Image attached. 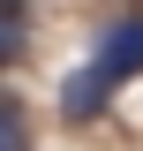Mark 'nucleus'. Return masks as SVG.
<instances>
[{"label":"nucleus","mask_w":143,"mask_h":151,"mask_svg":"<svg viewBox=\"0 0 143 151\" xmlns=\"http://www.w3.org/2000/svg\"><path fill=\"white\" fill-rule=\"evenodd\" d=\"M106 98H113L106 76H98V68H75L68 91H60V113H68V121H90V113H106Z\"/></svg>","instance_id":"2"},{"label":"nucleus","mask_w":143,"mask_h":151,"mask_svg":"<svg viewBox=\"0 0 143 151\" xmlns=\"http://www.w3.org/2000/svg\"><path fill=\"white\" fill-rule=\"evenodd\" d=\"M90 68L106 76V83H128V76H143V15L113 23V30L98 38V53H90Z\"/></svg>","instance_id":"1"},{"label":"nucleus","mask_w":143,"mask_h":151,"mask_svg":"<svg viewBox=\"0 0 143 151\" xmlns=\"http://www.w3.org/2000/svg\"><path fill=\"white\" fill-rule=\"evenodd\" d=\"M0 151H30V129H23V106L0 98Z\"/></svg>","instance_id":"3"}]
</instances>
